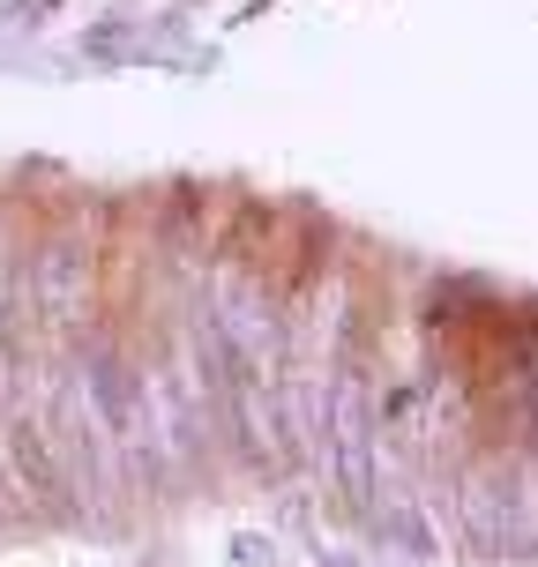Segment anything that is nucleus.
Returning a JSON list of instances; mask_svg holds the SVG:
<instances>
[{
	"label": "nucleus",
	"mask_w": 538,
	"mask_h": 567,
	"mask_svg": "<svg viewBox=\"0 0 538 567\" xmlns=\"http://www.w3.org/2000/svg\"><path fill=\"white\" fill-rule=\"evenodd\" d=\"M23 307L38 313V321H53V329H75L90 307V255L83 247H68V239H53L45 255H30L23 269Z\"/></svg>",
	"instance_id": "f257e3e1"
}]
</instances>
